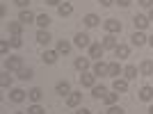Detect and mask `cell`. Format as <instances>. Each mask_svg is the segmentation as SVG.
I'll return each instance as SVG.
<instances>
[{"label":"cell","mask_w":153,"mask_h":114,"mask_svg":"<svg viewBox=\"0 0 153 114\" xmlns=\"http://www.w3.org/2000/svg\"><path fill=\"white\" fill-rule=\"evenodd\" d=\"M112 89H114L117 94H126V91H128V80H126V78H114Z\"/></svg>","instance_id":"ba28073f"},{"label":"cell","mask_w":153,"mask_h":114,"mask_svg":"<svg viewBox=\"0 0 153 114\" xmlns=\"http://www.w3.org/2000/svg\"><path fill=\"white\" fill-rule=\"evenodd\" d=\"M46 5H53V7H59V5H62V0H46Z\"/></svg>","instance_id":"f35d334b"},{"label":"cell","mask_w":153,"mask_h":114,"mask_svg":"<svg viewBox=\"0 0 153 114\" xmlns=\"http://www.w3.org/2000/svg\"><path fill=\"white\" fill-rule=\"evenodd\" d=\"M149 44H151V48H153V37H149Z\"/></svg>","instance_id":"ee69618b"},{"label":"cell","mask_w":153,"mask_h":114,"mask_svg":"<svg viewBox=\"0 0 153 114\" xmlns=\"http://www.w3.org/2000/svg\"><path fill=\"white\" fill-rule=\"evenodd\" d=\"M14 114H30V112H14Z\"/></svg>","instance_id":"bcb514c9"},{"label":"cell","mask_w":153,"mask_h":114,"mask_svg":"<svg viewBox=\"0 0 153 114\" xmlns=\"http://www.w3.org/2000/svg\"><path fill=\"white\" fill-rule=\"evenodd\" d=\"M76 114H91V112H89V110H85V107H78Z\"/></svg>","instance_id":"60d3db41"},{"label":"cell","mask_w":153,"mask_h":114,"mask_svg":"<svg viewBox=\"0 0 153 114\" xmlns=\"http://www.w3.org/2000/svg\"><path fill=\"white\" fill-rule=\"evenodd\" d=\"M137 73H140V71H137V66H133V64L123 69V76H126V80H135V78H137Z\"/></svg>","instance_id":"83f0119b"},{"label":"cell","mask_w":153,"mask_h":114,"mask_svg":"<svg viewBox=\"0 0 153 114\" xmlns=\"http://www.w3.org/2000/svg\"><path fill=\"white\" fill-rule=\"evenodd\" d=\"M73 66H76L80 73H85V71H89V57H76V62H73Z\"/></svg>","instance_id":"8fae6325"},{"label":"cell","mask_w":153,"mask_h":114,"mask_svg":"<svg viewBox=\"0 0 153 114\" xmlns=\"http://www.w3.org/2000/svg\"><path fill=\"white\" fill-rule=\"evenodd\" d=\"M149 114H153V105H151V107H149Z\"/></svg>","instance_id":"f6af8a7d"},{"label":"cell","mask_w":153,"mask_h":114,"mask_svg":"<svg viewBox=\"0 0 153 114\" xmlns=\"http://www.w3.org/2000/svg\"><path fill=\"white\" fill-rule=\"evenodd\" d=\"M114 55L119 57V59H126V57H130V48H128L126 44H119L114 48Z\"/></svg>","instance_id":"e0dca14e"},{"label":"cell","mask_w":153,"mask_h":114,"mask_svg":"<svg viewBox=\"0 0 153 114\" xmlns=\"http://www.w3.org/2000/svg\"><path fill=\"white\" fill-rule=\"evenodd\" d=\"M114 2H117V0H101V5H103V7H112Z\"/></svg>","instance_id":"ab89813d"},{"label":"cell","mask_w":153,"mask_h":114,"mask_svg":"<svg viewBox=\"0 0 153 114\" xmlns=\"http://www.w3.org/2000/svg\"><path fill=\"white\" fill-rule=\"evenodd\" d=\"M149 21H151V23H153V9H151V12H149Z\"/></svg>","instance_id":"7bdbcfd3"},{"label":"cell","mask_w":153,"mask_h":114,"mask_svg":"<svg viewBox=\"0 0 153 114\" xmlns=\"http://www.w3.org/2000/svg\"><path fill=\"white\" fill-rule=\"evenodd\" d=\"M80 82H82V87H96V76L85 71V73H80Z\"/></svg>","instance_id":"52a82bcc"},{"label":"cell","mask_w":153,"mask_h":114,"mask_svg":"<svg viewBox=\"0 0 153 114\" xmlns=\"http://www.w3.org/2000/svg\"><path fill=\"white\" fill-rule=\"evenodd\" d=\"M140 101H144V103L153 101V87H142L140 89Z\"/></svg>","instance_id":"d6986e66"},{"label":"cell","mask_w":153,"mask_h":114,"mask_svg":"<svg viewBox=\"0 0 153 114\" xmlns=\"http://www.w3.org/2000/svg\"><path fill=\"white\" fill-rule=\"evenodd\" d=\"M80 101H82V94H80V91H71V94L66 96V105H69V107H78Z\"/></svg>","instance_id":"30bf717a"},{"label":"cell","mask_w":153,"mask_h":114,"mask_svg":"<svg viewBox=\"0 0 153 114\" xmlns=\"http://www.w3.org/2000/svg\"><path fill=\"white\" fill-rule=\"evenodd\" d=\"M25 98H27V94L23 89H12V91H9V101L12 103H23Z\"/></svg>","instance_id":"7c38bea8"},{"label":"cell","mask_w":153,"mask_h":114,"mask_svg":"<svg viewBox=\"0 0 153 114\" xmlns=\"http://www.w3.org/2000/svg\"><path fill=\"white\" fill-rule=\"evenodd\" d=\"M121 73H123V69L119 66V62H110L108 64V76L110 78H119Z\"/></svg>","instance_id":"5bb4252c"},{"label":"cell","mask_w":153,"mask_h":114,"mask_svg":"<svg viewBox=\"0 0 153 114\" xmlns=\"http://www.w3.org/2000/svg\"><path fill=\"white\" fill-rule=\"evenodd\" d=\"M73 44H76L78 48H89V46H91V41H89V37H87L85 32H78L76 37H73Z\"/></svg>","instance_id":"3957f363"},{"label":"cell","mask_w":153,"mask_h":114,"mask_svg":"<svg viewBox=\"0 0 153 114\" xmlns=\"http://www.w3.org/2000/svg\"><path fill=\"white\" fill-rule=\"evenodd\" d=\"M57 57H59L57 50H46L44 55H41V59H44V64H55V62H57Z\"/></svg>","instance_id":"ac0fdd59"},{"label":"cell","mask_w":153,"mask_h":114,"mask_svg":"<svg viewBox=\"0 0 153 114\" xmlns=\"http://www.w3.org/2000/svg\"><path fill=\"white\" fill-rule=\"evenodd\" d=\"M16 73H19V80H30V78L34 76V73H32V69H25V66H23L21 71H16Z\"/></svg>","instance_id":"4dcf8cb0"},{"label":"cell","mask_w":153,"mask_h":114,"mask_svg":"<svg viewBox=\"0 0 153 114\" xmlns=\"http://www.w3.org/2000/svg\"><path fill=\"white\" fill-rule=\"evenodd\" d=\"M130 41H133V46H137V48H140V46H144V44L149 41V37H144V32H140V30H137V32L133 34V37H130Z\"/></svg>","instance_id":"2e32d148"},{"label":"cell","mask_w":153,"mask_h":114,"mask_svg":"<svg viewBox=\"0 0 153 114\" xmlns=\"http://www.w3.org/2000/svg\"><path fill=\"white\" fill-rule=\"evenodd\" d=\"M105 114H123V110L119 107V105H110V107H108V112H105Z\"/></svg>","instance_id":"836d02e7"},{"label":"cell","mask_w":153,"mask_h":114,"mask_svg":"<svg viewBox=\"0 0 153 114\" xmlns=\"http://www.w3.org/2000/svg\"><path fill=\"white\" fill-rule=\"evenodd\" d=\"M37 25L41 27V30H46V27L51 25V16H48V14H39L37 16Z\"/></svg>","instance_id":"4316f807"},{"label":"cell","mask_w":153,"mask_h":114,"mask_svg":"<svg viewBox=\"0 0 153 114\" xmlns=\"http://www.w3.org/2000/svg\"><path fill=\"white\" fill-rule=\"evenodd\" d=\"M140 73L142 76H153V62L151 59H144V62L140 64Z\"/></svg>","instance_id":"7402d4cb"},{"label":"cell","mask_w":153,"mask_h":114,"mask_svg":"<svg viewBox=\"0 0 153 114\" xmlns=\"http://www.w3.org/2000/svg\"><path fill=\"white\" fill-rule=\"evenodd\" d=\"M9 41H0V53H2V55H7V53H9Z\"/></svg>","instance_id":"d590c367"},{"label":"cell","mask_w":153,"mask_h":114,"mask_svg":"<svg viewBox=\"0 0 153 114\" xmlns=\"http://www.w3.org/2000/svg\"><path fill=\"white\" fill-rule=\"evenodd\" d=\"M117 2H119L121 7H128V5H130V0H117Z\"/></svg>","instance_id":"b9f144b4"},{"label":"cell","mask_w":153,"mask_h":114,"mask_svg":"<svg viewBox=\"0 0 153 114\" xmlns=\"http://www.w3.org/2000/svg\"><path fill=\"white\" fill-rule=\"evenodd\" d=\"M51 32H48V30H39L37 32V41H39V44H41V46H48V44H51Z\"/></svg>","instance_id":"44dd1931"},{"label":"cell","mask_w":153,"mask_h":114,"mask_svg":"<svg viewBox=\"0 0 153 114\" xmlns=\"http://www.w3.org/2000/svg\"><path fill=\"white\" fill-rule=\"evenodd\" d=\"M41 96H44V91H41L39 87H34V89H30V91H27V98H30L32 103H39V101H41Z\"/></svg>","instance_id":"484cf974"},{"label":"cell","mask_w":153,"mask_h":114,"mask_svg":"<svg viewBox=\"0 0 153 114\" xmlns=\"http://www.w3.org/2000/svg\"><path fill=\"white\" fill-rule=\"evenodd\" d=\"M55 91H57L59 96H69L71 94V84L64 80V82H57V87H55Z\"/></svg>","instance_id":"d4e9b609"},{"label":"cell","mask_w":153,"mask_h":114,"mask_svg":"<svg viewBox=\"0 0 153 114\" xmlns=\"http://www.w3.org/2000/svg\"><path fill=\"white\" fill-rule=\"evenodd\" d=\"M5 69L7 71H21L23 69V59H21V57H7L5 59Z\"/></svg>","instance_id":"7a4b0ae2"},{"label":"cell","mask_w":153,"mask_h":114,"mask_svg":"<svg viewBox=\"0 0 153 114\" xmlns=\"http://www.w3.org/2000/svg\"><path fill=\"white\" fill-rule=\"evenodd\" d=\"M117 101H119V94H117V91H112V94L108 91V94H105V98H103V103H105L108 107H110V105H117Z\"/></svg>","instance_id":"f1b7e54d"},{"label":"cell","mask_w":153,"mask_h":114,"mask_svg":"<svg viewBox=\"0 0 153 114\" xmlns=\"http://www.w3.org/2000/svg\"><path fill=\"white\" fill-rule=\"evenodd\" d=\"M9 73H12V71H7V73H2V78H0V84H2V87H12V76H9Z\"/></svg>","instance_id":"1f68e13d"},{"label":"cell","mask_w":153,"mask_h":114,"mask_svg":"<svg viewBox=\"0 0 153 114\" xmlns=\"http://www.w3.org/2000/svg\"><path fill=\"white\" fill-rule=\"evenodd\" d=\"M149 23H151V21H149V16H142V14H137V16H135V19H133V25L135 27H137V30H146V27H149Z\"/></svg>","instance_id":"8992f818"},{"label":"cell","mask_w":153,"mask_h":114,"mask_svg":"<svg viewBox=\"0 0 153 114\" xmlns=\"http://www.w3.org/2000/svg\"><path fill=\"white\" fill-rule=\"evenodd\" d=\"M103 53H105L103 44H91V46H89V57H91V59H101Z\"/></svg>","instance_id":"4fadbf2b"},{"label":"cell","mask_w":153,"mask_h":114,"mask_svg":"<svg viewBox=\"0 0 153 114\" xmlns=\"http://www.w3.org/2000/svg\"><path fill=\"white\" fill-rule=\"evenodd\" d=\"M103 27H105V32H108V34H119V32H121V23H119L117 19L103 21Z\"/></svg>","instance_id":"6da1fadb"},{"label":"cell","mask_w":153,"mask_h":114,"mask_svg":"<svg viewBox=\"0 0 153 114\" xmlns=\"http://www.w3.org/2000/svg\"><path fill=\"white\" fill-rule=\"evenodd\" d=\"M105 94H108V89L103 87V84H96V87H91V96H94L96 101H103V98H105Z\"/></svg>","instance_id":"ffe728a7"},{"label":"cell","mask_w":153,"mask_h":114,"mask_svg":"<svg viewBox=\"0 0 153 114\" xmlns=\"http://www.w3.org/2000/svg\"><path fill=\"white\" fill-rule=\"evenodd\" d=\"M91 73H94L96 78H101V76H108V64L98 59V62L94 64V71H91Z\"/></svg>","instance_id":"9a60e30c"},{"label":"cell","mask_w":153,"mask_h":114,"mask_svg":"<svg viewBox=\"0 0 153 114\" xmlns=\"http://www.w3.org/2000/svg\"><path fill=\"white\" fill-rule=\"evenodd\" d=\"M82 23H85V25H87V27H96V25H98V23H101V19H98L96 14H87V16H85V19H82Z\"/></svg>","instance_id":"603a6c76"},{"label":"cell","mask_w":153,"mask_h":114,"mask_svg":"<svg viewBox=\"0 0 153 114\" xmlns=\"http://www.w3.org/2000/svg\"><path fill=\"white\" fill-rule=\"evenodd\" d=\"M14 5H19L21 9H25V7L30 5V0H14Z\"/></svg>","instance_id":"8d00e7d4"},{"label":"cell","mask_w":153,"mask_h":114,"mask_svg":"<svg viewBox=\"0 0 153 114\" xmlns=\"http://www.w3.org/2000/svg\"><path fill=\"white\" fill-rule=\"evenodd\" d=\"M19 21L23 23V25H30V23H37V16H34L30 9H23V12L19 14Z\"/></svg>","instance_id":"5b68a950"},{"label":"cell","mask_w":153,"mask_h":114,"mask_svg":"<svg viewBox=\"0 0 153 114\" xmlns=\"http://www.w3.org/2000/svg\"><path fill=\"white\" fill-rule=\"evenodd\" d=\"M57 12H59V16H71V14H73V5H71V2H62V5L57 7Z\"/></svg>","instance_id":"cb8c5ba5"},{"label":"cell","mask_w":153,"mask_h":114,"mask_svg":"<svg viewBox=\"0 0 153 114\" xmlns=\"http://www.w3.org/2000/svg\"><path fill=\"white\" fill-rule=\"evenodd\" d=\"M27 112H30V114H44V107H41L39 103H32V107L27 110Z\"/></svg>","instance_id":"d6a6232c"},{"label":"cell","mask_w":153,"mask_h":114,"mask_svg":"<svg viewBox=\"0 0 153 114\" xmlns=\"http://www.w3.org/2000/svg\"><path fill=\"white\" fill-rule=\"evenodd\" d=\"M9 44H12L14 48H21V46H23V39H21V37H12V39H9Z\"/></svg>","instance_id":"e575fe53"},{"label":"cell","mask_w":153,"mask_h":114,"mask_svg":"<svg viewBox=\"0 0 153 114\" xmlns=\"http://www.w3.org/2000/svg\"><path fill=\"white\" fill-rule=\"evenodd\" d=\"M57 53H59V55L71 53V44H69V41H64V39H62V41H57Z\"/></svg>","instance_id":"f546056e"},{"label":"cell","mask_w":153,"mask_h":114,"mask_svg":"<svg viewBox=\"0 0 153 114\" xmlns=\"http://www.w3.org/2000/svg\"><path fill=\"white\" fill-rule=\"evenodd\" d=\"M142 7H149V9H153V0H140Z\"/></svg>","instance_id":"74e56055"},{"label":"cell","mask_w":153,"mask_h":114,"mask_svg":"<svg viewBox=\"0 0 153 114\" xmlns=\"http://www.w3.org/2000/svg\"><path fill=\"white\" fill-rule=\"evenodd\" d=\"M7 30H9L12 37H21V32H23V23H21V21H9V23H7Z\"/></svg>","instance_id":"277c9868"},{"label":"cell","mask_w":153,"mask_h":114,"mask_svg":"<svg viewBox=\"0 0 153 114\" xmlns=\"http://www.w3.org/2000/svg\"><path fill=\"white\" fill-rule=\"evenodd\" d=\"M117 46H119V41H117L114 34H105V37H103V48H105V50H114Z\"/></svg>","instance_id":"9c48e42d"}]
</instances>
